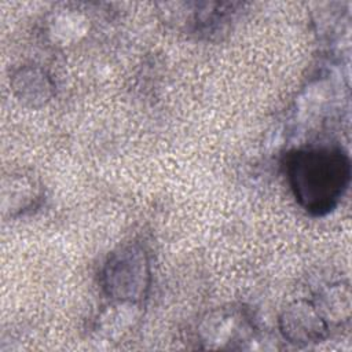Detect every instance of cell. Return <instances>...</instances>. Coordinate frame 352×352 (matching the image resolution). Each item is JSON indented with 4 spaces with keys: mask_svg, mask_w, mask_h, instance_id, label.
I'll use <instances>...</instances> for the list:
<instances>
[{
    "mask_svg": "<svg viewBox=\"0 0 352 352\" xmlns=\"http://www.w3.org/2000/svg\"><path fill=\"white\" fill-rule=\"evenodd\" d=\"M286 173L298 205L312 216H324L349 186L351 160L338 146L302 147L289 154Z\"/></svg>",
    "mask_w": 352,
    "mask_h": 352,
    "instance_id": "1",
    "label": "cell"
},
{
    "mask_svg": "<svg viewBox=\"0 0 352 352\" xmlns=\"http://www.w3.org/2000/svg\"><path fill=\"white\" fill-rule=\"evenodd\" d=\"M150 280L148 257L144 249L136 243L114 250L102 271L103 290L120 302H140L148 293Z\"/></svg>",
    "mask_w": 352,
    "mask_h": 352,
    "instance_id": "2",
    "label": "cell"
},
{
    "mask_svg": "<svg viewBox=\"0 0 352 352\" xmlns=\"http://www.w3.org/2000/svg\"><path fill=\"white\" fill-rule=\"evenodd\" d=\"M282 337L294 345H309L324 340L330 324L311 300H297L289 304L279 316Z\"/></svg>",
    "mask_w": 352,
    "mask_h": 352,
    "instance_id": "3",
    "label": "cell"
},
{
    "mask_svg": "<svg viewBox=\"0 0 352 352\" xmlns=\"http://www.w3.org/2000/svg\"><path fill=\"white\" fill-rule=\"evenodd\" d=\"M250 319L236 309H221L208 316L199 333L206 348H236V342H246L253 334Z\"/></svg>",
    "mask_w": 352,
    "mask_h": 352,
    "instance_id": "4",
    "label": "cell"
},
{
    "mask_svg": "<svg viewBox=\"0 0 352 352\" xmlns=\"http://www.w3.org/2000/svg\"><path fill=\"white\" fill-rule=\"evenodd\" d=\"M15 94L32 106H43L54 94L50 76L38 67H22L12 78Z\"/></svg>",
    "mask_w": 352,
    "mask_h": 352,
    "instance_id": "5",
    "label": "cell"
},
{
    "mask_svg": "<svg viewBox=\"0 0 352 352\" xmlns=\"http://www.w3.org/2000/svg\"><path fill=\"white\" fill-rule=\"evenodd\" d=\"M324 316L327 323H342L349 319L351 309V293L348 283L336 282L326 286L319 297V301H314Z\"/></svg>",
    "mask_w": 352,
    "mask_h": 352,
    "instance_id": "6",
    "label": "cell"
}]
</instances>
